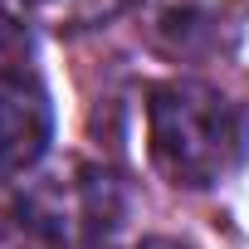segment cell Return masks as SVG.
I'll use <instances>...</instances> for the list:
<instances>
[{
    "instance_id": "obj_1",
    "label": "cell",
    "mask_w": 249,
    "mask_h": 249,
    "mask_svg": "<svg viewBox=\"0 0 249 249\" xmlns=\"http://www.w3.org/2000/svg\"><path fill=\"white\" fill-rule=\"evenodd\" d=\"M152 161L171 186H220L244 161V117L196 78H166L147 93Z\"/></svg>"
},
{
    "instance_id": "obj_2",
    "label": "cell",
    "mask_w": 249,
    "mask_h": 249,
    "mask_svg": "<svg viewBox=\"0 0 249 249\" xmlns=\"http://www.w3.org/2000/svg\"><path fill=\"white\" fill-rule=\"evenodd\" d=\"M49 132H54V107L44 83L25 69V73H5L0 78V171H25L49 152Z\"/></svg>"
},
{
    "instance_id": "obj_3",
    "label": "cell",
    "mask_w": 249,
    "mask_h": 249,
    "mask_svg": "<svg viewBox=\"0 0 249 249\" xmlns=\"http://www.w3.org/2000/svg\"><path fill=\"white\" fill-rule=\"evenodd\" d=\"M49 234L54 230L25 205V196L0 181V249H44Z\"/></svg>"
},
{
    "instance_id": "obj_4",
    "label": "cell",
    "mask_w": 249,
    "mask_h": 249,
    "mask_svg": "<svg viewBox=\"0 0 249 249\" xmlns=\"http://www.w3.org/2000/svg\"><path fill=\"white\" fill-rule=\"evenodd\" d=\"M30 54H35L30 5H25V0H0V78H5V73H25Z\"/></svg>"
},
{
    "instance_id": "obj_5",
    "label": "cell",
    "mask_w": 249,
    "mask_h": 249,
    "mask_svg": "<svg viewBox=\"0 0 249 249\" xmlns=\"http://www.w3.org/2000/svg\"><path fill=\"white\" fill-rule=\"evenodd\" d=\"M25 5L54 30H93L122 10V0H25Z\"/></svg>"
},
{
    "instance_id": "obj_6",
    "label": "cell",
    "mask_w": 249,
    "mask_h": 249,
    "mask_svg": "<svg viewBox=\"0 0 249 249\" xmlns=\"http://www.w3.org/2000/svg\"><path fill=\"white\" fill-rule=\"evenodd\" d=\"M142 249H191V244H181V239H166V234H157V239H142Z\"/></svg>"
}]
</instances>
